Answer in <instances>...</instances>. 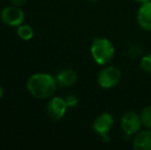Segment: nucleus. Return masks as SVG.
Wrapping results in <instances>:
<instances>
[{"mask_svg":"<svg viewBox=\"0 0 151 150\" xmlns=\"http://www.w3.org/2000/svg\"><path fill=\"white\" fill-rule=\"evenodd\" d=\"M56 77L48 73H35L27 81V90L37 99L52 98L58 88Z\"/></svg>","mask_w":151,"mask_h":150,"instance_id":"nucleus-1","label":"nucleus"},{"mask_svg":"<svg viewBox=\"0 0 151 150\" xmlns=\"http://www.w3.org/2000/svg\"><path fill=\"white\" fill-rule=\"evenodd\" d=\"M91 55L93 60L100 66H106L113 60L115 56V47L111 40L105 37H97L91 45Z\"/></svg>","mask_w":151,"mask_h":150,"instance_id":"nucleus-2","label":"nucleus"},{"mask_svg":"<svg viewBox=\"0 0 151 150\" xmlns=\"http://www.w3.org/2000/svg\"><path fill=\"white\" fill-rule=\"evenodd\" d=\"M121 79V71L115 66L106 65L99 72L97 77L98 84L104 90L113 88L119 83Z\"/></svg>","mask_w":151,"mask_h":150,"instance_id":"nucleus-3","label":"nucleus"},{"mask_svg":"<svg viewBox=\"0 0 151 150\" xmlns=\"http://www.w3.org/2000/svg\"><path fill=\"white\" fill-rule=\"evenodd\" d=\"M143 126L141 121L140 114L134 111H127L123 113L120 118V128L123 134L127 136H135L137 133L141 131Z\"/></svg>","mask_w":151,"mask_h":150,"instance_id":"nucleus-4","label":"nucleus"},{"mask_svg":"<svg viewBox=\"0 0 151 150\" xmlns=\"http://www.w3.org/2000/svg\"><path fill=\"white\" fill-rule=\"evenodd\" d=\"M0 17L5 25L10 27H18L24 22L25 12L19 6H6L1 10Z\"/></svg>","mask_w":151,"mask_h":150,"instance_id":"nucleus-5","label":"nucleus"},{"mask_svg":"<svg viewBox=\"0 0 151 150\" xmlns=\"http://www.w3.org/2000/svg\"><path fill=\"white\" fill-rule=\"evenodd\" d=\"M67 108L68 106L65 102V99L61 97H52L46 105V112L52 119L60 120L65 116Z\"/></svg>","mask_w":151,"mask_h":150,"instance_id":"nucleus-6","label":"nucleus"},{"mask_svg":"<svg viewBox=\"0 0 151 150\" xmlns=\"http://www.w3.org/2000/svg\"><path fill=\"white\" fill-rule=\"evenodd\" d=\"M114 123L113 115L109 112H103L96 117L95 121L93 123V131L97 133L102 138L108 136V133L112 128Z\"/></svg>","mask_w":151,"mask_h":150,"instance_id":"nucleus-7","label":"nucleus"},{"mask_svg":"<svg viewBox=\"0 0 151 150\" xmlns=\"http://www.w3.org/2000/svg\"><path fill=\"white\" fill-rule=\"evenodd\" d=\"M137 23L142 30L151 31V1L141 3L137 12Z\"/></svg>","mask_w":151,"mask_h":150,"instance_id":"nucleus-8","label":"nucleus"},{"mask_svg":"<svg viewBox=\"0 0 151 150\" xmlns=\"http://www.w3.org/2000/svg\"><path fill=\"white\" fill-rule=\"evenodd\" d=\"M133 148L135 150H151V128L140 131L135 135Z\"/></svg>","mask_w":151,"mask_h":150,"instance_id":"nucleus-9","label":"nucleus"},{"mask_svg":"<svg viewBox=\"0 0 151 150\" xmlns=\"http://www.w3.org/2000/svg\"><path fill=\"white\" fill-rule=\"evenodd\" d=\"M60 88H71L77 82V73L72 69H64L56 76Z\"/></svg>","mask_w":151,"mask_h":150,"instance_id":"nucleus-10","label":"nucleus"},{"mask_svg":"<svg viewBox=\"0 0 151 150\" xmlns=\"http://www.w3.org/2000/svg\"><path fill=\"white\" fill-rule=\"evenodd\" d=\"M17 34L18 36L21 38L22 40H25V41H28L33 38L34 36V30L31 26L26 24H21L20 26H18V29H17Z\"/></svg>","mask_w":151,"mask_h":150,"instance_id":"nucleus-11","label":"nucleus"},{"mask_svg":"<svg viewBox=\"0 0 151 150\" xmlns=\"http://www.w3.org/2000/svg\"><path fill=\"white\" fill-rule=\"evenodd\" d=\"M142 124L145 128H151V105L144 107L140 113Z\"/></svg>","mask_w":151,"mask_h":150,"instance_id":"nucleus-12","label":"nucleus"},{"mask_svg":"<svg viewBox=\"0 0 151 150\" xmlns=\"http://www.w3.org/2000/svg\"><path fill=\"white\" fill-rule=\"evenodd\" d=\"M140 67L145 72L151 73V54L142 57L141 61H140Z\"/></svg>","mask_w":151,"mask_h":150,"instance_id":"nucleus-13","label":"nucleus"},{"mask_svg":"<svg viewBox=\"0 0 151 150\" xmlns=\"http://www.w3.org/2000/svg\"><path fill=\"white\" fill-rule=\"evenodd\" d=\"M65 102L68 107H74L77 105L78 98L75 96V95H68V96L65 98Z\"/></svg>","mask_w":151,"mask_h":150,"instance_id":"nucleus-14","label":"nucleus"},{"mask_svg":"<svg viewBox=\"0 0 151 150\" xmlns=\"http://www.w3.org/2000/svg\"><path fill=\"white\" fill-rule=\"evenodd\" d=\"M10 2L12 3V5L21 7V6H24L27 3V0H10Z\"/></svg>","mask_w":151,"mask_h":150,"instance_id":"nucleus-15","label":"nucleus"},{"mask_svg":"<svg viewBox=\"0 0 151 150\" xmlns=\"http://www.w3.org/2000/svg\"><path fill=\"white\" fill-rule=\"evenodd\" d=\"M4 95V90H3V88H2L1 85H0V98H1L2 96Z\"/></svg>","mask_w":151,"mask_h":150,"instance_id":"nucleus-16","label":"nucleus"},{"mask_svg":"<svg viewBox=\"0 0 151 150\" xmlns=\"http://www.w3.org/2000/svg\"><path fill=\"white\" fill-rule=\"evenodd\" d=\"M136 2H139V3H144V2H148L151 1V0H135Z\"/></svg>","mask_w":151,"mask_h":150,"instance_id":"nucleus-17","label":"nucleus"},{"mask_svg":"<svg viewBox=\"0 0 151 150\" xmlns=\"http://www.w3.org/2000/svg\"><path fill=\"white\" fill-rule=\"evenodd\" d=\"M88 1H91V2H97V1H99V0H88Z\"/></svg>","mask_w":151,"mask_h":150,"instance_id":"nucleus-18","label":"nucleus"}]
</instances>
